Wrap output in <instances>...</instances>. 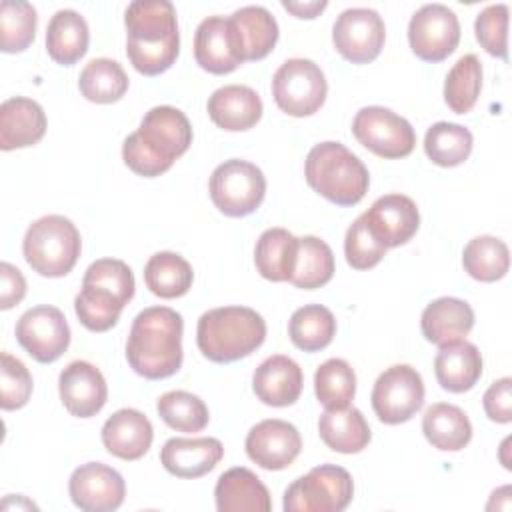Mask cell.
I'll list each match as a JSON object with an SVG mask.
<instances>
[{
    "instance_id": "cell-1",
    "label": "cell",
    "mask_w": 512,
    "mask_h": 512,
    "mask_svg": "<svg viewBox=\"0 0 512 512\" xmlns=\"http://www.w3.org/2000/svg\"><path fill=\"white\" fill-rule=\"evenodd\" d=\"M126 56L144 76L166 72L178 58L176 8L168 0H136L124 14Z\"/></svg>"
},
{
    "instance_id": "cell-2",
    "label": "cell",
    "mask_w": 512,
    "mask_h": 512,
    "mask_svg": "<svg viewBox=\"0 0 512 512\" xmlns=\"http://www.w3.org/2000/svg\"><path fill=\"white\" fill-rule=\"evenodd\" d=\"M192 144V126L174 106L150 108L136 132L122 144L124 164L138 176L154 178L172 168Z\"/></svg>"
},
{
    "instance_id": "cell-3",
    "label": "cell",
    "mask_w": 512,
    "mask_h": 512,
    "mask_svg": "<svg viewBox=\"0 0 512 512\" xmlns=\"http://www.w3.org/2000/svg\"><path fill=\"white\" fill-rule=\"evenodd\" d=\"M182 332V316L168 306H150L138 312L126 340L130 368L148 380L176 374L184 356Z\"/></svg>"
},
{
    "instance_id": "cell-4",
    "label": "cell",
    "mask_w": 512,
    "mask_h": 512,
    "mask_svg": "<svg viewBox=\"0 0 512 512\" xmlns=\"http://www.w3.org/2000/svg\"><path fill=\"white\" fill-rule=\"evenodd\" d=\"M134 274L118 258H100L92 262L82 278V288L74 298V310L80 324L92 332L110 330L124 306L134 296Z\"/></svg>"
},
{
    "instance_id": "cell-5",
    "label": "cell",
    "mask_w": 512,
    "mask_h": 512,
    "mask_svg": "<svg viewBox=\"0 0 512 512\" xmlns=\"http://www.w3.org/2000/svg\"><path fill=\"white\" fill-rule=\"evenodd\" d=\"M266 338L264 318L248 306H222L204 312L196 326L198 350L212 362L228 364L250 356Z\"/></svg>"
},
{
    "instance_id": "cell-6",
    "label": "cell",
    "mask_w": 512,
    "mask_h": 512,
    "mask_svg": "<svg viewBox=\"0 0 512 512\" xmlns=\"http://www.w3.org/2000/svg\"><path fill=\"white\" fill-rule=\"evenodd\" d=\"M308 186L336 206L358 204L370 186L364 162L340 142L316 144L304 162Z\"/></svg>"
},
{
    "instance_id": "cell-7",
    "label": "cell",
    "mask_w": 512,
    "mask_h": 512,
    "mask_svg": "<svg viewBox=\"0 0 512 512\" xmlns=\"http://www.w3.org/2000/svg\"><path fill=\"white\" fill-rule=\"evenodd\" d=\"M82 250L80 232L74 222L60 214L34 220L22 242L28 266L46 278L66 276L78 262Z\"/></svg>"
},
{
    "instance_id": "cell-8",
    "label": "cell",
    "mask_w": 512,
    "mask_h": 512,
    "mask_svg": "<svg viewBox=\"0 0 512 512\" xmlns=\"http://www.w3.org/2000/svg\"><path fill=\"white\" fill-rule=\"evenodd\" d=\"M352 496L350 472L336 464H320L286 488L282 506L286 512H342Z\"/></svg>"
},
{
    "instance_id": "cell-9",
    "label": "cell",
    "mask_w": 512,
    "mask_h": 512,
    "mask_svg": "<svg viewBox=\"0 0 512 512\" xmlns=\"http://www.w3.org/2000/svg\"><path fill=\"white\" fill-rule=\"evenodd\" d=\"M208 188L214 206L222 214L242 218L260 208L266 194V178L256 164L230 158L214 168Z\"/></svg>"
},
{
    "instance_id": "cell-10",
    "label": "cell",
    "mask_w": 512,
    "mask_h": 512,
    "mask_svg": "<svg viewBox=\"0 0 512 512\" xmlns=\"http://www.w3.org/2000/svg\"><path fill=\"white\" fill-rule=\"evenodd\" d=\"M326 94V76L308 58H290L272 76L274 102L288 116H312L324 104Z\"/></svg>"
},
{
    "instance_id": "cell-11",
    "label": "cell",
    "mask_w": 512,
    "mask_h": 512,
    "mask_svg": "<svg viewBox=\"0 0 512 512\" xmlns=\"http://www.w3.org/2000/svg\"><path fill=\"white\" fill-rule=\"evenodd\" d=\"M352 134L364 148L388 160L406 158L416 146L412 124L384 106L360 108L352 120Z\"/></svg>"
},
{
    "instance_id": "cell-12",
    "label": "cell",
    "mask_w": 512,
    "mask_h": 512,
    "mask_svg": "<svg viewBox=\"0 0 512 512\" xmlns=\"http://www.w3.org/2000/svg\"><path fill=\"white\" fill-rule=\"evenodd\" d=\"M370 400L380 422H408L424 404V382L420 372L408 364L386 368L376 378Z\"/></svg>"
},
{
    "instance_id": "cell-13",
    "label": "cell",
    "mask_w": 512,
    "mask_h": 512,
    "mask_svg": "<svg viewBox=\"0 0 512 512\" xmlns=\"http://www.w3.org/2000/svg\"><path fill=\"white\" fill-rule=\"evenodd\" d=\"M16 340L36 362L50 364L68 350L70 326L60 308L40 304L18 318Z\"/></svg>"
},
{
    "instance_id": "cell-14",
    "label": "cell",
    "mask_w": 512,
    "mask_h": 512,
    "mask_svg": "<svg viewBox=\"0 0 512 512\" xmlns=\"http://www.w3.org/2000/svg\"><path fill=\"white\" fill-rule=\"evenodd\" d=\"M412 52L424 62H442L460 42L458 16L444 4H424L408 22Z\"/></svg>"
},
{
    "instance_id": "cell-15",
    "label": "cell",
    "mask_w": 512,
    "mask_h": 512,
    "mask_svg": "<svg viewBox=\"0 0 512 512\" xmlns=\"http://www.w3.org/2000/svg\"><path fill=\"white\" fill-rule=\"evenodd\" d=\"M386 26L382 16L372 8L344 10L332 28L334 48L352 64H368L384 48Z\"/></svg>"
},
{
    "instance_id": "cell-16",
    "label": "cell",
    "mask_w": 512,
    "mask_h": 512,
    "mask_svg": "<svg viewBox=\"0 0 512 512\" xmlns=\"http://www.w3.org/2000/svg\"><path fill=\"white\" fill-rule=\"evenodd\" d=\"M194 58L198 66L210 74L234 72L244 62L240 36L224 16L204 18L194 34Z\"/></svg>"
},
{
    "instance_id": "cell-17",
    "label": "cell",
    "mask_w": 512,
    "mask_h": 512,
    "mask_svg": "<svg viewBox=\"0 0 512 512\" xmlns=\"http://www.w3.org/2000/svg\"><path fill=\"white\" fill-rule=\"evenodd\" d=\"M68 492L74 506L84 512H112L122 506L126 484L114 468L102 462H88L72 472Z\"/></svg>"
},
{
    "instance_id": "cell-18",
    "label": "cell",
    "mask_w": 512,
    "mask_h": 512,
    "mask_svg": "<svg viewBox=\"0 0 512 512\" xmlns=\"http://www.w3.org/2000/svg\"><path fill=\"white\" fill-rule=\"evenodd\" d=\"M248 458L264 470L288 468L302 450V438L294 424L268 418L250 428L244 442Z\"/></svg>"
},
{
    "instance_id": "cell-19",
    "label": "cell",
    "mask_w": 512,
    "mask_h": 512,
    "mask_svg": "<svg viewBox=\"0 0 512 512\" xmlns=\"http://www.w3.org/2000/svg\"><path fill=\"white\" fill-rule=\"evenodd\" d=\"M374 238L386 246L396 248L406 244L420 226V212L416 202L404 194H384L362 214Z\"/></svg>"
},
{
    "instance_id": "cell-20",
    "label": "cell",
    "mask_w": 512,
    "mask_h": 512,
    "mask_svg": "<svg viewBox=\"0 0 512 512\" xmlns=\"http://www.w3.org/2000/svg\"><path fill=\"white\" fill-rule=\"evenodd\" d=\"M58 392L64 408L76 418L96 416L108 398L102 372L86 360H74L60 372Z\"/></svg>"
},
{
    "instance_id": "cell-21",
    "label": "cell",
    "mask_w": 512,
    "mask_h": 512,
    "mask_svg": "<svg viewBox=\"0 0 512 512\" xmlns=\"http://www.w3.org/2000/svg\"><path fill=\"white\" fill-rule=\"evenodd\" d=\"M304 386V374L296 360L284 354H274L266 358L252 376V390L256 398L274 408L294 404Z\"/></svg>"
},
{
    "instance_id": "cell-22",
    "label": "cell",
    "mask_w": 512,
    "mask_h": 512,
    "mask_svg": "<svg viewBox=\"0 0 512 512\" xmlns=\"http://www.w3.org/2000/svg\"><path fill=\"white\" fill-rule=\"evenodd\" d=\"M154 440V428L150 420L134 408L116 410L102 426L104 448L120 460L142 458Z\"/></svg>"
},
{
    "instance_id": "cell-23",
    "label": "cell",
    "mask_w": 512,
    "mask_h": 512,
    "mask_svg": "<svg viewBox=\"0 0 512 512\" xmlns=\"http://www.w3.org/2000/svg\"><path fill=\"white\" fill-rule=\"evenodd\" d=\"M224 446L218 438H170L160 450L162 466L178 478H200L222 460Z\"/></svg>"
},
{
    "instance_id": "cell-24",
    "label": "cell",
    "mask_w": 512,
    "mask_h": 512,
    "mask_svg": "<svg viewBox=\"0 0 512 512\" xmlns=\"http://www.w3.org/2000/svg\"><path fill=\"white\" fill-rule=\"evenodd\" d=\"M46 132L44 108L24 96H14L0 106V148L4 152L34 146Z\"/></svg>"
},
{
    "instance_id": "cell-25",
    "label": "cell",
    "mask_w": 512,
    "mask_h": 512,
    "mask_svg": "<svg viewBox=\"0 0 512 512\" xmlns=\"http://www.w3.org/2000/svg\"><path fill=\"white\" fill-rule=\"evenodd\" d=\"M208 116L228 132L250 130L262 118V100L256 90L244 84H228L208 98Z\"/></svg>"
},
{
    "instance_id": "cell-26",
    "label": "cell",
    "mask_w": 512,
    "mask_h": 512,
    "mask_svg": "<svg viewBox=\"0 0 512 512\" xmlns=\"http://www.w3.org/2000/svg\"><path fill=\"white\" fill-rule=\"evenodd\" d=\"M220 512H270L272 500L264 482L248 468L236 466L220 474L214 488Z\"/></svg>"
},
{
    "instance_id": "cell-27",
    "label": "cell",
    "mask_w": 512,
    "mask_h": 512,
    "mask_svg": "<svg viewBox=\"0 0 512 512\" xmlns=\"http://www.w3.org/2000/svg\"><path fill=\"white\" fill-rule=\"evenodd\" d=\"M434 374L444 390L454 394L466 392L482 376V354L464 338L442 344L434 358Z\"/></svg>"
},
{
    "instance_id": "cell-28",
    "label": "cell",
    "mask_w": 512,
    "mask_h": 512,
    "mask_svg": "<svg viewBox=\"0 0 512 512\" xmlns=\"http://www.w3.org/2000/svg\"><path fill=\"white\" fill-rule=\"evenodd\" d=\"M474 326V310L468 302L442 296L432 300L420 318L422 334L428 342L442 346L454 340H462Z\"/></svg>"
},
{
    "instance_id": "cell-29",
    "label": "cell",
    "mask_w": 512,
    "mask_h": 512,
    "mask_svg": "<svg viewBox=\"0 0 512 512\" xmlns=\"http://www.w3.org/2000/svg\"><path fill=\"white\" fill-rule=\"evenodd\" d=\"M318 432L322 442L340 454L362 452L372 438L364 414L354 406L324 410L318 418Z\"/></svg>"
},
{
    "instance_id": "cell-30",
    "label": "cell",
    "mask_w": 512,
    "mask_h": 512,
    "mask_svg": "<svg viewBox=\"0 0 512 512\" xmlns=\"http://www.w3.org/2000/svg\"><path fill=\"white\" fill-rule=\"evenodd\" d=\"M90 42V30L76 10H58L46 28V50L50 58L62 66H72L78 62Z\"/></svg>"
},
{
    "instance_id": "cell-31",
    "label": "cell",
    "mask_w": 512,
    "mask_h": 512,
    "mask_svg": "<svg viewBox=\"0 0 512 512\" xmlns=\"http://www.w3.org/2000/svg\"><path fill=\"white\" fill-rule=\"evenodd\" d=\"M426 440L444 452L462 450L472 438V424L466 412L448 402H436L422 416Z\"/></svg>"
},
{
    "instance_id": "cell-32",
    "label": "cell",
    "mask_w": 512,
    "mask_h": 512,
    "mask_svg": "<svg viewBox=\"0 0 512 512\" xmlns=\"http://www.w3.org/2000/svg\"><path fill=\"white\" fill-rule=\"evenodd\" d=\"M298 238L284 228H268L260 234L254 248V264L262 278L286 282L296 264Z\"/></svg>"
},
{
    "instance_id": "cell-33",
    "label": "cell",
    "mask_w": 512,
    "mask_h": 512,
    "mask_svg": "<svg viewBox=\"0 0 512 512\" xmlns=\"http://www.w3.org/2000/svg\"><path fill=\"white\" fill-rule=\"evenodd\" d=\"M244 50V62L266 58L278 42V22L264 6H244L230 16Z\"/></svg>"
},
{
    "instance_id": "cell-34",
    "label": "cell",
    "mask_w": 512,
    "mask_h": 512,
    "mask_svg": "<svg viewBox=\"0 0 512 512\" xmlns=\"http://www.w3.org/2000/svg\"><path fill=\"white\" fill-rule=\"evenodd\" d=\"M194 280L190 262L176 252H156L144 266V282L148 290L164 300L184 296Z\"/></svg>"
},
{
    "instance_id": "cell-35",
    "label": "cell",
    "mask_w": 512,
    "mask_h": 512,
    "mask_svg": "<svg viewBox=\"0 0 512 512\" xmlns=\"http://www.w3.org/2000/svg\"><path fill=\"white\" fill-rule=\"evenodd\" d=\"M332 276H334L332 248L316 236L298 238L296 264L288 282L302 290H316L328 284Z\"/></svg>"
},
{
    "instance_id": "cell-36",
    "label": "cell",
    "mask_w": 512,
    "mask_h": 512,
    "mask_svg": "<svg viewBox=\"0 0 512 512\" xmlns=\"http://www.w3.org/2000/svg\"><path fill=\"white\" fill-rule=\"evenodd\" d=\"M288 334L296 348L318 352L332 342L336 334V318L322 304H306L290 316Z\"/></svg>"
},
{
    "instance_id": "cell-37",
    "label": "cell",
    "mask_w": 512,
    "mask_h": 512,
    "mask_svg": "<svg viewBox=\"0 0 512 512\" xmlns=\"http://www.w3.org/2000/svg\"><path fill=\"white\" fill-rule=\"evenodd\" d=\"M78 88L82 96L96 104H112L120 100L128 90V76L112 58L90 60L78 78Z\"/></svg>"
},
{
    "instance_id": "cell-38",
    "label": "cell",
    "mask_w": 512,
    "mask_h": 512,
    "mask_svg": "<svg viewBox=\"0 0 512 512\" xmlns=\"http://www.w3.org/2000/svg\"><path fill=\"white\" fill-rule=\"evenodd\" d=\"M464 270L478 282H496L510 268V250L496 236H476L462 252Z\"/></svg>"
},
{
    "instance_id": "cell-39",
    "label": "cell",
    "mask_w": 512,
    "mask_h": 512,
    "mask_svg": "<svg viewBox=\"0 0 512 512\" xmlns=\"http://www.w3.org/2000/svg\"><path fill=\"white\" fill-rule=\"evenodd\" d=\"M472 144V132L454 122H436L426 130L424 136L426 156L442 168H452L468 160Z\"/></svg>"
},
{
    "instance_id": "cell-40",
    "label": "cell",
    "mask_w": 512,
    "mask_h": 512,
    "mask_svg": "<svg viewBox=\"0 0 512 512\" xmlns=\"http://www.w3.org/2000/svg\"><path fill=\"white\" fill-rule=\"evenodd\" d=\"M482 90V62L476 54H464L456 60L444 80V102L456 114L474 108Z\"/></svg>"
},
{
    "instance_id": "cell-41",
    "label": "cell",
    "mask_w": 512,
    "mask_h": 512,
    "mask_svg": "<svg viewBox=\"0 0 512 512\" xmlns=\"http://www.w3.org/2000/svg\"><path fill=\"white\" fill-rule=\"evenodd\" d=\"M314 392L326 410L350 406L356 394V374L342 358H330L316 368Z\"/></svg>"
},
{
    "instance_id": "cell-42",
    "label": "cell",
    "mask_w": 512,
    "mask_h": 512,
    "mask_svg": "<svg viewBox=\"0 0 512 512\" xmlns=\"http://www.w3.org/2000/svg\"><path fill=\"white\" fill-rule=\"evenodd\" d=\"M158 416L176 432H200L206 428L210 414L204 400L186 390H170L156 402Z\"/></svg>"
},
{
    "instance_id": "cell-43",
    "label": "cell",
    "mask_w": 512,
    "mask_h": 512,
    "mask_svg": "<svg viewBox=\"0 0 512 512\" xmlns=\"http://www.w3.org/2000/svg\"><path fill=\"white\" fill-rule=\"evenodd\" d=\"M36 8L20 0L0 4V50L16 54L26 50L36 36Z\"/></svg>"
},
{
    "instance_id": "cell-44",
    "label": "cell",
    "mask_w": 512,
    "mask_h": 512,
    "mask_svg": "<svg viewBox=\"0 0 512 512\" xmlns=\"http://www.w3.org/2000/svg\"><path fill=\"white\" fill-rule=\"evenodd\" d=\"M0 360V406L2 410H18L26 406L32 396V374L24 362L10 352H2Z\"/></svg>"
},
{
    "instance_id": "cell-45",
    "label": "cell",
    "mask_w": 512,
    "mask_h": 512,
    "mask_svg": "<svg viewBox=\"0 0 512 512\" xmlns=\"http://www.w3.org/2000/svg\"><path fill=\"white\" fill-rule=\"evenodd\" d=\"M474 32L478 44L496 58H508V6L490 4L486 6L474 22Z\"/></svg>"
},
{
    "instance_id": "cell-46",
    "label": "cell",
    "mask_w": 512,
    "mask_h": 512,
    "mask_svg": "<svg viewBox=\"0 0 512 512\" xmlns=\"http://www.w3.org/2000/svg\"><path fill=\"white\" fill-rule=\"evenodd\" d=\"M386 246H382L374 234L368 230L362 216H358L352 226L346 230L344 238V254L346 262L354 270H368L374 268L386 254Z\"/></svg>"
},
{
    "instance_id": "cell-47",
    "label": "cell",
    "mask_w": 512,
    "mask_h": 512,
    "mask_svg": "<svg viewBox=\"0 0 512 512\" xmlns=\"http://www.w3.org/2000/svg\"><path fill=\"white\" fill-rule=\"evenodd\" d=\"M484 412L492 422L508 424L512 420V378L504 376L488 386L482 398Z\"/></svg>"
},
{
    "instance_id": "cell-48",
    "label": "cell",
    "mask_w": 512,
    "mask_h": 512,
    "mask_svg": "<svg viewBox=\"0 0 512 512\" xmlns=\"http://www.w3.org/2000/svg\"><path fill=\"white\" fill-rule=\"evenodd\" d=\"M26 294V280L22 272L10 262L0 264V308L10 310L18 302H22Z\"/></svg>"
},
{
    "instance_id": "cell-49",
    "label": "cell",
    "mask_w": 512,
    "mask_h": 512,
    "mask_svg": "<svg viewBox=\"0 0 512 512\" xmlns=\"http://www.w3.org/2000/svg\"><path fill=\"white\" fill-rule=\"evenodd\" d=\"M282 6H284V10L292 12L296 18H308L310 20V18H316L328 6V2L326 0H316V2H288V0H284Z\"/></svg>"
}]
</instances>
